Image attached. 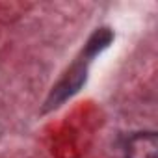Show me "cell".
<instances>
[{
	"label": "cell",
	"mask_w": 158,
	"mask_h": 158,
	"mask_svg": "<svg viewBox=\"0 0 158 158\" xmlns=\"http://www.w3.org/2000/svg\"><path fill=\"white\" fill-rule=\"evenodd\" d=\"M125 158H158V136L154 132L134 134L127 141Z\"/></svg>",
	"instance_id": "6da1fadb"
}]
</instances>
